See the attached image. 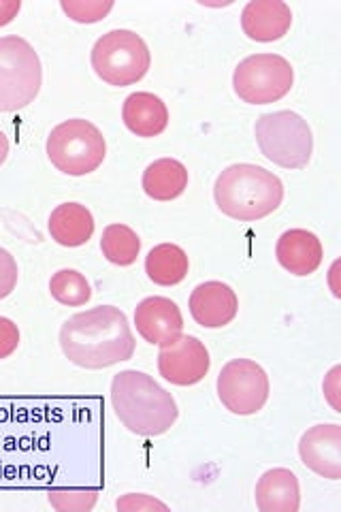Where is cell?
<instances>
[{
	"instance_id": "1",
	"label": "cell",
	"mask_w": 341,
	"mask_h": 512,
	"mask_svg": "<svg viewBox=\"0 0 341 512\" xmlns=\"http://www.w3.org/2000/svg\"><path fill=\"white\" fill-rule=\"evenodd\" d=\"M135 344L126 314L113 306L79 312L60 329L64 357L84 370H105L133 359Z\"/></svg>"
},
{
	"instance_id": "2",
	"label": "cell",
	"mask_w": 341,
	"mask_h": 512,
	"mask_svg": "<svg viewBox=\"0 0 341 512\" xmlns=\"http://www.w3.org/2000/svg\"><path fill=\"white\" fill-rule=\"evenodd\" d=\"M111 406L122 425L143 438L167 434L180 410L175 397L143 372L124 370L111 380Z\"/></svg>"
},
{
	"instance_id": "3",
	"label": "cell",
	"mask_w": 341,
	"mask_h": 512,
	"mask_svg": "<svg viewBox=\"0 0 341 512\" xmlns=\"http://www.w3.org/2000/svg\"><path fill=\"white\" fill-rule=\"evenodd\" d=\"M214 199L222 214L241 222H254L267 218L282 205L284 184L265 167L239 163L218 175Z\"/></svg>"
},
{
	"instance_id": "4",
	"label": "cell",
	"mask_w": 341,
	"mask_h": 512,
	"mask_svg": "<svg viewBox=\"0 0 341 512\" xmlns=\"http://www.w3.org/2000/svg\"><path fill=\"white\" fill-rule=\"evenodd\" d=\"M256 143L261 154L284 169H303L314 152L312 128L295 111H273L256 120Z\"/></svg>"
},
{
	"instance_id": "5",
	"label": "cell",
	"mask_w": 341,
	"mask_h": 512,
	"mask_svg": "<svg viewBox=\"0 0 341 512\" xmlns=\"http://www.w3.org/2000/svg\"><path fill=\"white\" fill-rule=\"evenodd\" d=\"M43 86L41 58L26 39H0V114H13L37 99Z\"/></svg>"
},
{
	"instance_id": "6",
	"label": "cell",
	"mask_w": 341,
	"mask_h": 512,
	"mask_svg": "<svg viewBox=\"0 0 341 512\" xmlns=\"http://www.w3.org/2000/svg\"><path fill=\"white\" fill-rule=\"evenodd\" d=\"M92 69L105 84L124 88L148 75L152 54L150 47L133 30H109L92 47Z\"/></svg>"
},
{
	"instance_id": "7",
	"label": "cell",
	"mask_w": 341,
	"mask_h": 512,
	"mask_svg": "<svg viewBox=\"0 0 341 512\" xmlns=\"http://www.w3.org/2000/svg\"><path fill=\"white\" fill-rule=\"evenodd\" d=\"M45 148L52 165L73 178L96 171L107 156V143L99 126L81 118L67 120L52 128Z\"/></svg>"
},
{
	"instance_id": "8",
	"label": "cell",
	"mask_w": 341,
	"mask_h": 512,
	"mask_svg": "<svg viewBox=\"0 0 341 512\" xmlns=\"http://www.w3.org/2000/svg\"><path fill=\"white\" fill-rule=\"evenodd\" d=\"M295 84V69L280 54H254L237 64L233 90L243 103L269 105L284 99Z\"/></svg>"
},
{
	"instance_id": "9",
	"label": "cell",
	"mask_w": 341,
	"mask_h": 512,
	"mask_svg": "<svg viewBox=\"0 0 341 512\" xmlns=\"http://www.w3.org/2000/svg\"><path fill=\"white\" fill-rule=\"evenodd\" d=\"M271 393L269 376L261 365L250 359H233L218 376V397L222 406L239 416L263 410Z\"/></svg>"
},
{
	"instance_id": "10",
	"label": "cell",
	"mask_w": 341,
	"mask_h": 512,
	"mask_svg": "<svg viewBox=\"0 0 341 512\" xmlns=\"http://www.w3.org/2000/svg\"><path fill=\"white\" fill-rule=\"evenodd\" d=\"M211 367L205 344L194 335H180L171 346L158 352V372L175 387L199 384Z\"/></svg>"
},
{
	"instance_id": "11",
	"label": "cell",
	"mask_w": 341,
	"mask_h": 512,
	"mask_svg": "<svg viewBox=\"0 0 341 512\" xmlns=\"http://www.w3.org/2000/svg\"><path fill=\"white\" fill-rule=\"evenodd\" d=\"M135 327L145 342L165 348L184 335V316L175 301L148 297L135 308Z\"/></svg>"
},
{
	"instance_id": "12",
	"label": "cell",
	"mask_w": 341,
	"mask_h": 512,
	"mask_svg": "<svg viewBox=\"0 0 341 512\" xmlns=\"http://www.w3.org/2000/svg\"><path fill=\"white\" fill-rule=\"evenodd\" d=\"M299 455L305 468L322 478H341V427L337 423L307 429L299 442Z\"/></svg>"
},
{
	"instance_id": "13",
	"label": "cell",
	"mask_w": 341,
	"mask_h": 512,
	"mask_svg": "<svg viewBox=\"0 0 341 512\" xmlns=\"http://www.w3.org/2000/svg\"><path fill=\"white\" fill-rule=\"evenodd\" d=\"M239 312L233 288L224 282H203L190 295V314L194 323L205 329H222L231 325Z\"/></svg>"
},
{
	"instance_id": "14",
	"label": "cell",
	"mask_w": 341,
	"mask_h": 512,
	"mask_svg": "<svg viewBox=\"0 0 341 512\" xmlns=\"http://www.w3.org/2000/svg\"><path fill=\"white\" fill-rule=\"evenodd\" d=\"M292 26V11L282 0H252L241 11V28L258 43H273L286 37Z\"/></svg>"
},
{
	"instance_id": "15",
	"label": "cell",
	"mask_w": 341,
	"mask_h": 512,
	"mask_svg": "<svg viewBox=\"0 0 341 512\" xmlns=\"http://www.w3.org/2000/svg\"><path fill=\"white\" fill-rule=\"evenodd\" d=\"M278 263L292 276H310L322 265V244L318 235L305 229H290L275 244Z\"/></svg>"
},
{
	"instance_id": "16",
	"label": "cell",
	"mask_w": 341,
	"mask_h": 512,
	"mask_svg": "<svg viewBox=\"0 0 341 512\" xmlns=\"http://www.w3.org/2000/svg\"><path fill=\"white\" fill-rule=\"evenodd\" d=\"M254 500L261 512H297L301 506L299 480L286 468L267 470L258 478Z\"/></svg>"
},
{
	"instance_id": "17",
	"label": "cell",
	"mask_w": 341,
	"mask_h": 512,
	"mask_svg": "<svg viewBox=\"0 0 341 512\" xmlns=\"http://www.w3.org/2000/svg\"><path fill=\"white\" fill-rule=\"evenodd\" d=\"M122 120L126 128L137 137H158L169 126V109L160 96L152 92H135L126 96L122 107Z\"/></svg>"
},
{
	"instance_id": "18",
	"label": "cell",
	"mask_w": 341,
	"mask_h": 512,
	"mask_svg": "<svg viewBox=\"0 0 341 512\" xmlns=\"http://www.w3.org/2000/svg\"><path fill=\"white\" fill-rule=\"evenodd\" d=\"M47 229L56 244L64 248H79L94 235V216L86 205L62 203L50 216Z\"/></svg>"
},
{
	"instance_id": "19",
	"label": "cell",
	"mask_w": 341,
	"mask_h": 512,
	"mask_svg": "<svg viewBox=\"0 0 341 512\" xmlns=\"http://www.w3.org/2000/svg\"><path fill=\"white\" fill-rule=\"evenodd\" d=\"M143 192L154 201H173L188 188V169L175 158H160L143 171Z\"/></svg>"
},
{
	"instance_id": "20",
	"label": "cell",
	"mask_w": 341,
	"mask_h": 512,
	"mask_svg": "<svg viewBox=\"0 0 341 512\" xmlns=\"http://www.w3.org/2000/svg\"><path fill=\"white\" fill-rule=\"evenodd\" d=\"M188 254L175 244L154 246L145 256V274L158 286H175L188 276Z\"/></svg>"
},
{
	"instance_id": "21",
	"label": "cell",
	"mask_w": 341,
	"mask_h": 512,
	"mask_svg": "<svg viewBox=\"0 0 341 512\" xmlns=\"http://www.w3.org/2000/svg\"><path fill=\"white\" fill-rule=\"evenodd\" d=\"M101 250L109 263L128 267L137 261L141 252V239L126 224H109L101 237Z\"/></svg>"
},
{
	"instance_id": "22",
	"label": "cell",
	"mask_w": 341,
	"mask_h": 512,
	"mask_svg": "<svg viewBox=\"0 0 341 512\" xmlns=\"http://www.w3.org/2000/svg\"><path fill=\"white\" fill-rule=\"evenodd\" d=\"M50 293L52 297L62 303V306L79 308L86 306L92 299V288L84 274L75 269H60L50 280Z\"/></svg>"
},
{
	"instance_id": "23",
	"label": "cell",
	"mask_w": 341,
	"mask_h": 512,
	"mask_svg": "<svg viewBox=\"0 0 341 512\" xmlns=\"http://www.w3.org/2000/svg\"><path fill=\"white\" fill-rule=\"evenodd\" d=\"M62 11L77 24H96L113 9V0H62Z\"/></svg>"
},
{
	"instance_id": "24",
	"label": "cell",
	"mask_w": 341,
	"mask_h": 512,
	"mask_svg": "<svg viewBox=\"0 0 341 512\" xmlns=\"http://www.w3.org/2000/svg\"><path fill=\"white\" fill-rule=\"evenodd\" d=\"M99 493L94 489L77 491H50V502L58 510H90L96 504Z\"/></svg>"
},
{
	"instance_id": "25",
	"label": "cell",
	"mask_w": 341,
	"mask_h": 512,
	"mask_svg": "<svg viewBox=\"0 0 341 512\" xmlns=\"http://www.w3.org/2000/svg\"><path fill=\"white\" fill-rule=\"evenodd\" d=\"M18 278H20L18 263H15L9 250L0 248V299H7L15 291Z\"/></svg>"
},
{
	"instance_id": "26",
	"label": "cell",
	"mask_w": 341,
	"mask_h": 512,
	"mask_svg": "<svg viewBox=\"0 0 341 512\" xmlns=\"http://www.w3.org/2000/svg\"><path fill=\"white\" fill-rule=\"evenodd\" d=\"M20 346V329L13 320L0 316V359L11 357Z\"/></svg>"
},
{
	"instance_id": "27",
	"label": "cell",
	"mask_w": 341,
	"mask_h": 512,
	"mask_svg": "<svg viewBox=\"0 0 341 512\" xmlns=\"http://www.w3.org/2000/svg\"><path fill=\"white\" fill-rule=\"evenodd\" d=\"M118 510H128V512H139V510H167V504H162L154 498H150V495H143V493H128L124 495L122 500L116 502Z\"/></svg>"
},
{
	"instance_id": "28",
	"label": "cell",
	"mask_w": 341,
	"mask_h": 512,
	"mask_svg": "<svg viewBox=\"0 0 341 512\" xmlns=\"http://www.w3.org/2000/svg\"><path fill=\"white\" fill-rule=\"evenodd\" d=\"M22 9L20 0H0V26L11 24Z\"/></svg>"
},
{
	"instance_id": "29",
	"label": "cell",
	"mask_w": 341,
	"mask_h": 512,
	"mask_svg": "<svg viewBox=\"0 0 341 512\" xmlns=\"http://www.w3.org/2000/svg\"><path fill=\"white\" fill-rule=\"evenodd\" d=\"M7 156H9V139H7V135L3 131H0V167L5 165Z\"/></svg>"
}]
</instances>
